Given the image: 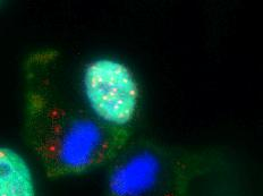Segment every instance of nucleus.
<instances>
[{"mask_svg": "<svg viewBox=\"0 0 263 196\" xmlns=\"http://www.w3.org/2000/svg\"><path fill=\"white\" fill-rule=\"evenodd\" d=\"M83 92L92 115L105 125L128 128L140 106V85L128 66L100 58L86 65Z\"/></svg>", "mask_w": 263, "mask_h": 196, "instance_id": "f03ea898", "label": "nucleus"}, {"mask_svg": "<svg viewBox=\"0 0 263 196\" xmlns=\"http://www.w3.org/2000/svg\"><path fill=\"white\" fill-rule=\"evenodd\" d=\"M0 196H36L30 165L8 146H0Z\"/></svg>", "mask_w": 263, "mask_h": 196, "instance_id": "20e7f679", "label": "nucleus"}, {"mask_svg": "<svg viewBox=\"0 0 263 196\" xmlns=\"http://www.w3.org/2000/svg\"><path fill=\"white\" fill-rule=\"evenodd\" d=\"M166 175V156L152 146L138 148L126 154L114 168L108 181L111 196H149Z\"/></svg>", "mask_w": 263, "mask_h": 196, "instance_id": "7ed1b4c3", "label": "nucleus"}, {"mask_svg": "<svg viewBox=\"0 0 263 196\" xmlns=\"http://www.w3.org/2000/svg\"><path fill=\"white\" fill-rule=\"evenodd\" d=\"M32 144L49 169L81 173L116 158L125 150L129 128L105 125L89 113L72 111L45 99L33 101Z\"/></svg>", "mask_w": 263, "mask_h": 196, "instance_id": "f257e3e1", "label": "nucleus"}]
</instances>
